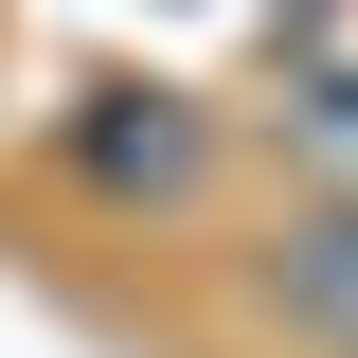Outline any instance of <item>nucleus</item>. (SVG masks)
<instances>
[{
    "label": "nucleus",
    "mask_w": 358,
    "mask_h": 358,
    "mask_svg": "<svg viewBox=\"0 0 358 358\" xmlns=\"http://www.w3.org/2000/svg\"><path fill=\"white\" fill-rule=\"evenodd\" d=\"M197 162H215V143H197L179 90H90V126H72V179H90V197H197Z\"/></svg>",
    "instance_id": "obj_1"
},
{
    "label": "nucleus",
    "mask_w": 358,
    "mask_h": 358,
    "mask_svg": "<svg viewBox=\"0 0 358 358\" xmlns=\"http://www.w3.org/2000/svg\"><path fill=\"white\" fill-rule=\"evenodd\" d=\"M268 287H287V322H305V341H341V358H358V215L287 233V268H268Z\"/></svg>",
    "instance_id": "obj_2"
}]
</instances>
